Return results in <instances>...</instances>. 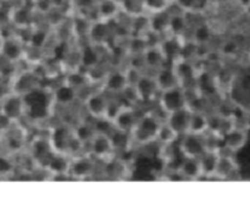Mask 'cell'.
I'll return each instance as SVG.
<instances>
[{"label":"cell","mask_w":250,"mask_h":216,"mask_svg":"<svg viewBox=\"0 0 250 216\" xmlns=\"http://www.w3.org/2000/svg\"><path fill=\"white\" fill-rule=\"evenodd\" d=\"M163 122L164 120L159 119L155 112H148L139 117L138 122L131 132L133 143L139 144V146H146V144L155 142L159 129Z\"/></svg>","instance_id":"cell-1"},{"label":"cell","mask_w":250,"mask_h":216,"mask_svg":"<svg viewBox=\"0 0 250 216\" xmlns=\"http://www.w3.org/2000/svg\"><path fill=\"white\" fill-rule=\"evenodd\" d=\"M115 151L109 132L97 131L88 143V153L97 160H109Z\"/></svg>","instance_id":"cell-2"},{"label":"cell","mask_w":250,"mask_h":216,"mask_svg":"<svg viewBox=\"0 0 250 216\" xmlns=\"http://www.w3.org/2000/svg\"><path fill=\"white\" fill-rule=\"evenodd\" d=\"M23 95L11 92L0 104V116L9 124H16L24 114Z\"/></svg>","instance_id":"cell-3"},{"label":"cell","mask_w":250,"mask_h":216,"mask_svg":"<svg viewBox=\"0 0 250 216\" xmlns=\"http://www.w3.org/2000/svg\"><path fill=\"white\" fill-rule=\"evenodd\" d=\"M187 105V94L185 92V88L181 87V86L161 92L160 97H159V107L166 115L171 114L176 110L182 109Z\"/></svg>","instance_id":"cell-4"},{"label":"cell","mask_w":250,"mask_h":216,"mask_svg":"<svg viewBox=\"0 0 250 216\" xmlns=\"http://www.w3.org/2000/svg\"><path fill=\"white\" fill-rule=\"evenodd\" d=\"M95 161L97 159L93 158L89 153L73 156L71 158L68 176L76 180H84L90 177L95 171Z\"/></svg>","instance_id":"cell-5"},{"label":"cell","mask_w":250,"mask_h":216,"mask_svg":"<svg viewBox=\"0 0 250 216\" xmlns=\"http://www.w3.org/2000/svg\"><path fill=\"white\" fill-rule=\"evenodd\" d=\"M39 86V76L33 70H26L22 72L16 73L11 78V92L17 94L26 95L33 92Z\"/></svg>","instance_id":"cell-6"},{"label":"cell","mask_w":250,"mask_h":216,"mask_svg":"<svg viewBox=\"0 0 250 216\" xmlns=\"http://www.w3.org/2000/svg\"><path fill=\"white\" fill-rule=\"evenodd\" d=\"M178 149H180L181 154L187 158H200L207 151L203 136L189 133V132L181 136V143Z\"/></svg>","instance_id":"cell-7"},{"label":"cell","mask_w":250,"mask_h":216,"mask_svg":"<svg viewBox=\"0 0 250 216\" xmlns=\"http://www.w3.org/2000/svg\"><path fill=\"white\" fill-rule=\"evenodd\" d=\"M138 114H137L134 107H131V105H125L121 109V111L116 115L114 120H112V127L116 130H120V131L128 132L131 133L132 130L134 129L136 124L139 120Z\"/></svg>","instance_id":"cell-8"},{"label":"cell","mask_w":250,"mask_h":216,"mask_svg":"<svg viewBox=\"0 0 250 216\" xmlns=\"http://www.w3.org/2000/svg\"><path fill=\"white\" fill-rule=\"evenodd\" d=\"M109 98L103 93H90L84 99V107L88 115L97 120H104Z\"/></svg>","instance_id":"cell-9"},{"label":"cell","mask_w":250,"mask_h":216,"mask_svg":"<svg viewBox=\"0 0 250 216\" xmlns=\"http://www.w3.org/2000/svg\"><path fill=\"white\" fill-rule=\"evenodd\" d=\"M192 111L189 107H185L180 110H176V111L171 112L167 115L165 121L175 130L176 132H178L180 136H183L185 133H187L188 129H189V121L190 116H192Z\"/></svg>","instance_id":"cell-10"},{"label":"cell","mask_w":250,"mask_h":216,"mask_svg":"<svg viewBox=\"0 0 250 216\" xmlns=\"http://www.w3.org/2000/svg\"><path fill=\"white\" fill-rule=\"evenodd\" d=\"M136 88L138 90L141 102H153L158 94H160V89L154 76L143 75L136 83Z\"/></svg>","instance_id":"cell-11"},{"label":"cell","mask_w":250,"mask_h":216,"mask_svg":"<svg viewBox=\"0 0 250 216\" xmlns=\"http://www.w3.org/2000/svg\"><path fill=\"white\" fill-rule=\"evenodd\" d=\"M23 43L17 37H5L4 45H2L1 56L11 63L17 64L20 60L24 58Z\"/></svg>","instance_id":"cell-12"},{"label":"cell","mask_w":250,"mask_h":216,"mask_svg":"<svg viewBox=\"0 0 250 216\" xmlns=\"http://www.w3.org/2000/svg\"><path fill=\"white\" fill-rule=\"evenodd\" d=\"M73 131H71L66 125L63 126H58L53 132H51L49 141H50L51 147L56 153L67 154V147L70 143V139L72 137Z\"/></svg>","instance_id":"cell-13"},{"label":"cell","mask_w":250,"mask_h":216,"mask_svg":"<svg viewBox=\"0 0 250 216\" xmlns=\"http://www.w3.org/2000/svg\"><path fill=\"white\" fill-rule=\"evenodd\" d=\"M247 141H248V133L246 130L233 127L224 134V148L232 153H236L246 146Z\"/></svg>","instance_id":"cell-14"},{"label":"cell","mask_w":250,"mask_h":216,"mask_svg":"<svg viewBox=\"0 0 250 216\" xmlns=\"http://www.w3.org/2000/svg\"><path fill=\"white\" fill-rule=\"evenodd\" d=\"M32 159L36 161V164L38 165L46 166L50 156L54 154V149L51 147L50 141L44 138H37L36 141L32 143V149H31Z\"/></svg>","instance_id":"cell-15"},{"label":"cell","mask_w":250,"mask_h":216,"mask_svg":"<svg viewBox=\"0 0 250 216\" xmlns=\"http://www.w3.org/2000/svg\"><path fill=\"white\" fill-rule=\"evenodd\" d=\"M71 156L67 154L56 153L54 151L53 155L49 159L45 169L53 176H68V170H70Z\"/></svg>","instance_id":"cell-16"},{"label":"cell","mask_w":250,"mask_h":216,"mask_svg":"<svg viewBox=\"0 0 250 216\" xmlns=\"http://www.w3.org/2000/svg\"><path fill=\"white\" fill-rule=\"evenodd\" d=\"M154 77H155L160 92H165V90L172 89V88L181 86L180 78H178L177 73H176L173 67L159 68L155 75H154Z\"/></svg>","instance_id":"cell-17"},{"label":"cell","mask_w":250,"mask_h":216,"mask_svg":"<svg viewBox=\"0 0 250 216\" xmlns=\"http://www.w3.org/2000/svg\"><path fill=\"white\" fill-rule=\"evenodd\" d=\"M237 170H238V165H237L233 156L221 153L214 177L219 178V180H229L237 173Z\"/></svg>","instance_id":"cell-18"},{"label":"cell","mask_w":250,"mask_h":216,"mask_svg":"<svg viewBox=\"0 0 250 216\" xmlns=\"http://www.w3.org/2000/svg\"><path fill=\"white\" fill-rule=\"evenodd\" d=\"M177 173L187 180H198L203 177L202 166H200L199 158H187L183 156L182 163L178 168Z\"/></svg>","instance_id":"cell-19"},{"label":"cell","mask_w":250,"mask_h":216,"mask_svg":"<svg viewBox=\"0 0 250 216\" xmlns=\"http://www.w3.org/2000/svg\"><path fill=\"white\" fill-rule=\"evenodd\" d=\"M128 85L125 71H112L107 73L104 81V89L109 93L120 94Z\"/></svg>","instance_id":"cell-20"},{"label":"cell","mask_w":250,"mask_h":216,"mask_svg":"<svg viewBox=\"0 0 250 216\" xmlns=\"http://www.w3.org/2000/svg\"><path fill=\"white\" fill-rule=\"evenodd\" d=\"M210 130V119L207 114L202 110H193L192 116L189 121V129L188 132L194 134H200L203 136ZM187 132V133H188Z\"/></svg>","instance_id":"cell-21"},{"label":"cell","mask_w":250,"mask_h":216,"mask_svg":"<svg viewBox=\"0 0 250 216\" xmlns=\"http://www.w3.org/2000/svg\"><path fill=\"white\" fill-rule=\"evenodd\" d=\"M4 136L5 147H6V149L10 153L17 154L24 148L26 138H24L23 132L20 131V130H11V131L7 132V133L4 132Z\"/></svg>","instance_id":"cell-22"},{"label":"cell","mask_w":250,"mask_h":216,"mask_svg":"<svg viewBox=\"0 0 250 216\" xmlns=\"http://www.w3.org/2000/svg\"><path fill=\"white\" fill-rule=\"evenodd\" d=\"M219 151H205L199 158L203 177H214L220 158Z\"/></svg>","instance_id":"cell-23"},{"label":"cell","mask_w":250,"mask_h":216,"mask_svg":"<svg viewBox=\"0 0 250 216\" xmlns=\"http://www.w3.org/2000/svg\"><path fill=\"white\" fill-rule=\"evenodd\" d=\"M144 64H146V67H151V68H161L163 67L164 63L166 61L165 55H164L163 50L160 49V46H153L150 45L146 49V53L143 54Z\"/></svg>","instance_id":"cell-24"},{"label":"cell","mask_w":250,"mask_h":216,"mask_svg":"<svg viewBox=\"0 0 250 216\" xmlns=\"http://www.w3.org/2000/svg\"><path fill=\"white\" fill-rule=\"evenodd\" d=\"M10 22L20 29H26L31 23V12L27 7H15L10 10Z\"/></svg>","instance_id":"cell-25"},{"label":"cell","mask_w":250,"mask_h":216,"mask_svg":"<svg viewBox=\"0 0 250 216\" xmlns=\"http://www.w3.org/2000/svg\"><path fill=\"white\" fill-rule=\"evenodd\" d=\"M181 138V136L178 134V132H176L170 125L166 121H164L160 125V129H159L158 137H156V142L163 144L164 147L166 146H173L175 142H177Z\"/></svg>","instance_id":"cell-26"},{"label":"cell","mask_w":250,"mask_h":216,"mask_svg":"<svg viewBox=\"0 0 250 216\" xmlns=\"http://www.w3.org/2000/svg\"><path fill=\"white\" fill-rule=\"evenodd\" d=\"M109 134L112 144H114L115 151H126L129 144L133 142L132 141L131 133H128V132H124L114 129L112 132H109Z\"/></svg>","instance_id":"cell-27"},{"label":"cell","mask_w":250,"mask_h":216,"mask_svg":"<svg viewBox=\"0 0 250 216\" xmlns=\"http://www.w3.org/2000/svg\"><path fill=\"white\" fill-rule=\"evenodd\" d=\"M170 19L171 17L164 14V11L155 12L154 19L150 20V29L156 33H160V32L170 28Z\"/></svg>","instance_id":"cell-28"},{"label":"cell","mask_w":250,"mask_h":216,"mask_svg":"<svg viewBox=\"0 0 250 216\" xmlns=\"http://www.w3.org/2000/svg\"><path fill=\"white\" fill-rule=\"evenodd\" d=\"M149 46H150V44L148 43V38L146 36H136L131 39L128 49L134 56H138L143 55Z\"/></svg>","instance_id":"cell-29"},{"label":"cell","mask_w":250,"mask_h":216,"mask_svg":"<svg viewBox=\"0 0 250 216\" xmlns=\"http://www.w3.org/2000/svg\"><path fill=\"white\" fill-rule=\"evenodd\" d=\"M77 95V90L75 88H72L71 86H68L67 83L63 86H61L59 89H56L55 98L60 104H70L73 99Z\"/></svg>","instance_id":"cell-30"},{"label":"cell","mask_w":250,"mask_h":216,"mask_svg":"<svg viewBox=\"0 0 250 216\" xmlns=\"http://www.w3.org/2000/svg\"><path fill=\"white\" fill-rule=\"evenodd\" d=\"M95 132H97V130H94L88 124H80L76 126L75 130H73V134H75L83 144L89 143V141L93 138Z\"/></svg>","instance_id":"cell-31"},{"label":"cell","mask_w":250,"mask_h":216,"mask_svg":"<svg viewBox=\"0 0 250 216\" xmlns=\"http://www.w3.org/2000/svg\"><path fill=\"white\" fill-rule=\"evenodd\" d=\"M159 46H160V49L163 50L166 60H167V59H175V56H180L181 48H182V46L178 45L177 42L175 41V38H171L163 42Z\"/></svg>","instance_id":"cell-32"},{"label":"cell","mask_w":250,"mask_h":216,"mask_svg":"<svg viewBox=\"0 0 250 216\" xmlns=\"http://www.w3.org/2000/svg\"><path fill=\"white\" fill-rule=\"evenodd\" d=\"M126 104L120 99H109L106 107V112H105V121L112 122V120L116 117V115L121 111V109Z\"/></svg>","instance_id":"cell-33"},{"label":"cell","mask_w":250,"mask_h":216,"mask_svg":"<svg viewBox=\"0 0 250 216\" xmlns=\"http://www.w3.org/2000/svg\"><path fill=\"white\" fill-rule=\"evenodd\" d=\"M90 28H92V26L89 24V22L87 21V19H83V17H78L72 26L73 33H75L76 37H78V38L89 37Z\"/></svg>","instance_id":"cell-34"},{"label":"cell","mask_w":250,"mask_h":216,"mask_svg":"<svg viewBox=\"0 0 250 216\" xmlns=\"http://www.w3.org/2000/svg\"><path fill=\"white\" fill-rule=\"evenodd\" d=\"M46 43V33L43 31H36L32 32L27 41V45L32 46V48L42 49Z\"/></svg>","instance_id":"cell-35"},{"label":"cell","mask_w":250,"mask_h":216,"mask_svg":"<svg viewBox=\"0 0 250 216\" xmlns=\"http://www.w3.org/2000/svg\"><path fill=\"white\" fill-rule=\"evenodd\" d=\"M106 28H107L106 24L103 23V22H98L97 24L92 26V28H90L89 37H93V39H95L97 43H103V42L106 39V34H107Z\"/></svg>","instance_id":"cell-36"},{"label":"cell","mask_w":250,"mask_h":216,"mask_svg":"<svg viewBox=\"0 0 250 216\" xmlns=\"http://www.w3.org/2000/svg\"><path fill=\"white\" fill-rule=\"evenodd\" d=\"M117 11V6L115 5V2L112 0H105L100 4L99 6V12L100 16L104 17V19H111Z\"/></svg>","instance_id":"cell-37"},{"label":"cell","mask_w":250,"mask_h":216,"mask_svg":"<svg viewBox=\"0 0 250 216\" xmlns=\"http://www.w3.org/2000/svg\"><path fill=\"white\" fill-rule=\"evenodd\" d=\"M170 28L175 34H181L186 28L185 19L181 16H173L170 19Z\"/></svg>","instance_id":"cell-38"},{"label":"cell","mask_w":250,"mask_h":216,"mask_svg":"<svg viewBox=\"0 0 250 216\" xmlns=\"http://www.w3.org/2000/svg\"><path fill=\"white\" fill-rule=\"evenodd\" d=\"M144 4L148 9L155 12H160L164 11L166 4H167V0H144Z\"/></svg>","instance_id":"cell-39"},{"label":"cell","mask_w":250,"mask_h":216,"mask_svg":"<svg viewBox=\"0 0 250 216\" xmlns=\"http://www.w3.org/2000/svg\"><path fill=\"white\" fill-rule=\"evenodd\" d=\"M10 22V10L0 5V27H4Z\"/></svg>","instance_id":"cell-40"},{"label":"cell","mask_w":250,"mask_h":216,"mask_svg":"<svg viewBox=\"0 0 250 216\" xmlns=\"http://www.w3.org/2000/svg\"><path fill=\"white\" fill-rule=\"evenodd\" d=\"M10 93H11V88H10L9 86H7L6 83L0 78V104H1L2 100H4Z\"/></svg>","instance_id":"cell-41"},{"label":"cell","mask_w":250,"mask_h":216,"mask_svg":"<svg viewBox=\"0 0 250 216\" xmlns=\"http://www.w3.org/2000/svg\"><path fill=\"white\" fill-rule=\"evenodd\" d=\"M195 32H198V33H195V38L198 39V41L199 42H203L204 41V37H209V31H208V28L207 27H204V26H202V27H198L197 28V31Z\"/></svg>","instance_id":"cell-42"},{"label":"cell","mask_w":250,"mask_h":216,"mask_svg":"<svg viewBox=\"0 0 250 216\" xmlns=\"http://www.w3.org/2000/svg\"><path fill=\"white\" fill-rule=\"evenodd\" d=\"M178 1H180V4L183 7H193V1L194 0H178Z\"/></svg>","instance_id":"cell-43"},{"label":"cell","mask_w":250,"mask_h":216,"mask_svg":"<svg viewBox=\"0 0 250 216\" xmlns=\"http://www.w3.org/2000/svg\"><path fill=\"white\" fill-rule=\"evenodd\" d=\"M4 39H5V37L2 36L1 33H0V56H1V53H2V45H4Z\"/></svg>","instance_id":"cell-44"},{"label":"cell","mask_w":250,"mask_h":216,"mask_svg":"<svg viewBox=\"0 0 250 216\" xmlns=\"http://www.w3.org/2000/svg\"><path fill=\"white\" fill-rule=\"evenodd\" d=\"M4 137V127H2V125L0 124V139Z\"/></svg>","instance_id":"cell-45"},{"label":"cell","mask_w":250,"mask_h":216,"mask_svg":"<svg viewBox=\"0 0 250 216\" xmlns=\"http://www.w3.org/2000/svg\"><path fill=\"white\" fill-rule=\"evenodd\" d=\"M167 1H170V0H167Z\"/></svg>","instance_id":"cell-46"}]
</instances>
